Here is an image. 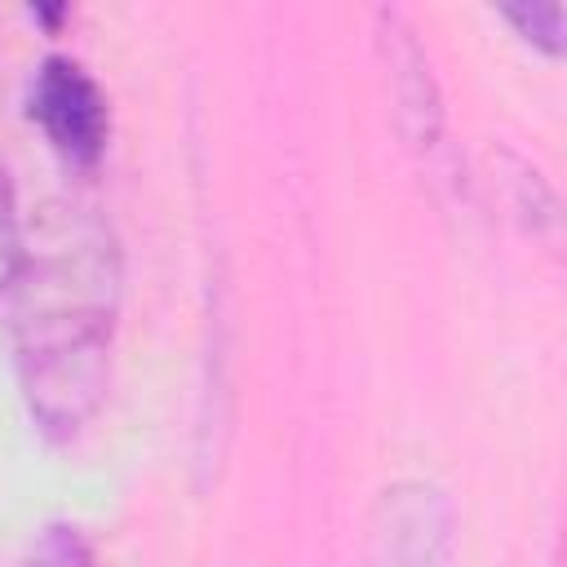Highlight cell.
<instances>
[{
  "mask_svg": "<svg viewBox=\"0 0 567 567\" xmlns=\"http://www.w3.org/2000/svg\"><path fill=\"white\" fill-rule=\"evenodd\" d=\"M115 310L120 248L93 208L44 204L22 221L9 332L22 403L40 434L71 439L106 403Z\"/></svg>",
  "mask_w": 567,
  "mask_h": 567,
  "instance_id": "cell-1",
  "label": "cell"
},
{
  "mask_svg": "<svg viewBox=\"0 0 567 567\" xmlns=\"http://www.w3.org/2000/svg\"><path fill=\"white\" fill-rule=\"evenodd\" d=\"M27 115L66 168H93L106 155L111 111L102 84L75 58H44L27 89Z\"/></svg>",
  "mask_w": 567,
  "mask_h": 567,
  "instance_id": "cell-2",
  "label": "cell"
},
{
  "mask_svg": "<svg viewBox=\"0 0 567 567\" xmlns=\"http://www.w3.org/2000/svg\"><path fill=\"white\" fill-rule=\"evenodd\" d=\"M447 501L439 487L399 483L381 496L377 567H447Z\"/></svg>",
  "mask_w": 567,
  "mask_h": 567,
  "instance_id": "cell-3",
  "label": "cell"
},
{
  "mask_svg": "<svg viewBox=\"0 0 567 567\" xmlns=\"http://www.w3.org/2000/svg\"><path fill=\"white\" fill-rule=\"evenodd\" d=\"M22 567H97V563H93V549L75 523H49L31 540Z\"/></svg>",
  "mask_w": 567,
  "mask_h": 567,
  "instance_id": "cell-4",
  "label": "cell"
},
{
  "mask_svg": "<svg viewBox=\"0 0 567 567\" xmlns=\"http://www.w3.org/2000/svg\"><path fill=\"white\" fill-rule=\"evenodd\" d=\"M536 49H545L549 58L563 53V4H509L501 9Z\"/></svg>",
  "mask_w": 567,
  "mask_h": 567,
  "instance_id": "cell-5",
  "label": "cell"
},
{
  "mask_svg": "<svg viewBox=\"0 0 567 567\" xmlns=\"http://www.w3.org/2000/svg\"><path fill=\"white\" fill-rule=\"evenodd\" d=\"M18 252H22V217L13 208V190H9V182L0 173V292L13 284Z\"/></svg>",
  "mask_w": 567,
  "mask_h": 567,
  "instance_id": "cell-6",
  "label": "cell"
}]
</instances>
